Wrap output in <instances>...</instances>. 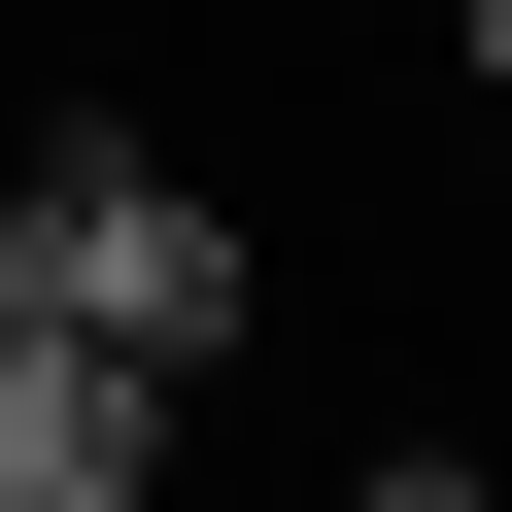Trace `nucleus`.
I'll return each mask as SVG.
<instances>
[{"instance_id":"obj_1","label":"nucleus","mask_w":512,"mask_h":512,"mask_svg":"<svg viewBox=\"0 0 512 512\" xmlns=\"http://www.w3.org/2000/svg\"><path fill=\"white\" fill-rule=\"evenodd\" d=\"M0 308H69L103 376H171V410H205L239 342H274V239H239V205H205L171 137H103V103H69L35 171H0Z\"/></svg>"},{"instance_id":"obj_2","label":"nucleus","mask_w":512,"mask_h":512,"mask_svg":"<svg viewBox=\"0 0 512 512\" xmlns=\"http://www.w3.org/2000/svg\"><path fill=\"white\" fill-rule=\"evenodd\" d=\"M171 478V376H103L69 308H0V512H137Z\"/></svg>"},{"instance_id":"obj_3","label":"nucleus","mask_w":512,"mask_h":512,"mask_svg":"<svg viewBox=\"0 0 512 512\" xmlns=\"http://www.w3.org/2000/svg\"><path fill=\"white\" fill-rule=\"evenodd\" d=\"M444 35H478V103H512V0H444Z\"/></svg>"}]
</instances>
